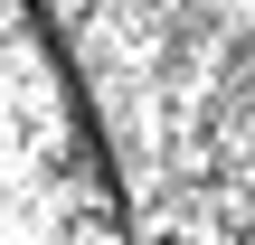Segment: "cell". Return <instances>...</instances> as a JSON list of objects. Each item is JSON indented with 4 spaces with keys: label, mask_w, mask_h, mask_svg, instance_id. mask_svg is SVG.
<instances>
[{
    "label": "cell",
    "mask_w": 255,
    "mask_h": 245,
    "mask_svg": "<svg viewBox=\"0 0 255 245\" xmlns=\"http://www.w3.org/2000/svg\"><path fill=\"white\" fill-rule=\"evenodd\" d=\"M0 245H132L95 104L38 0H0Z\"/></svg>",
    "instance_id": "cell-1"
}]
</instances>
